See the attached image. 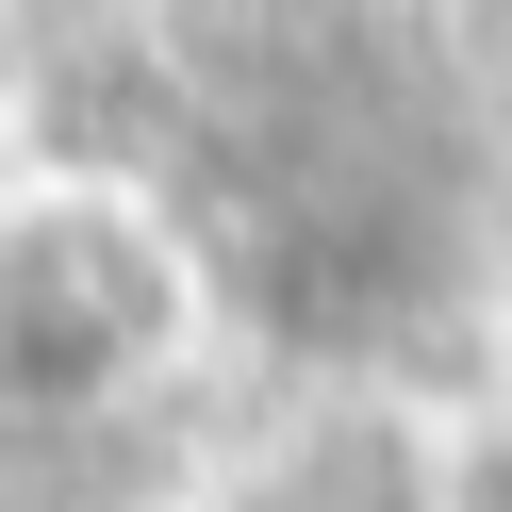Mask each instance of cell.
<instances>
[{"instance_id":"cell-1","label":"cell","mask_w":512,"mask_h":512,"mask_svg":"<svg viewBox=\"0 0 512 512\" xmlns=\"http://www.w3.org/2000/svg\"><path fill=\"white\" fill-rule=\"evenodd\" d=\"M215 298L149 182L50 166L0 182V430H116L199 364Z\"/></svg>"},{"instance_id":"cell-4","label":"cell","mask_w":512,"mask_h":512,"mask_svg":"<svg viewBox=\"0 0 512 512\" xmlns=\"http://www.w3.org/2000/svg\"><path fill=\"white\" fill-rule=\"evenodd\" d=\"M397 17H479V0H397Z\"/></svg>"},{"instance_id":"cell-2","label":"cell","mask_w":512,"mask_h":512,"mask_svg":"<svg viewBox=\"0 0 512 512\" xmlns=\"http://www.w3.org/2000/svg\"><path fill=\"white\" fill-rule=\"evenodd\" d=\"M413 512H512V380H479V397H446L430 430H413Z\"/></svg>"},{"instance_id":"cell-3","label":"cell","mask_w":512,"mask_h":512,"mask_svg":"<svg viewBox=\"0 0 512 512\" xmlns=\"http://www.w3.org/2000/svg\"><path fill=\"white\" fill-rule=\"evenodd\" d=\"M331 512H413V479H364V496H331Z\"/></svg>"}]
</instances>
